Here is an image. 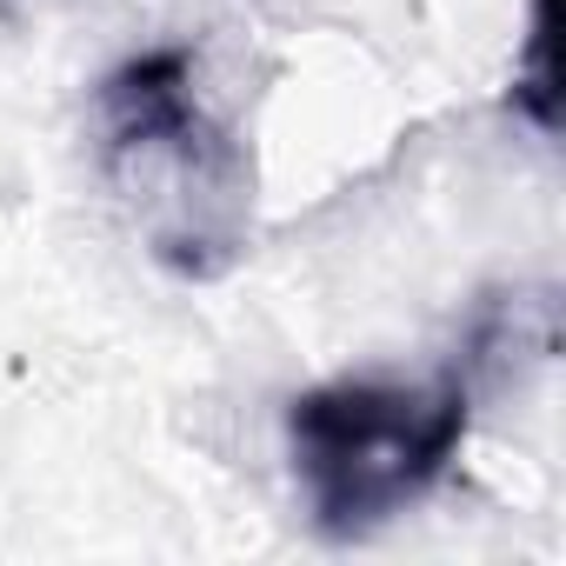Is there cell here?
<instances>
[{
	"mask_svg": "<svg viewBox=\"0 0 566 566\" xmlns=\"http://www.w3.org/2000/svg\"><path fill=\"white\" fill-rule=\"evenodd\" d=\"M101 174L174 280H220L253 233V160L200 107L193 54L154 48L94 87Z\"/></svg>",
	"mask_w": 566,
	"mask_h": 566,
	"instance_id": "6da1fadb",
	"label": "cell"
},
{
	"mask_svg": "<svg viewBox=\"0 0 566 566\" xmlns=\"http://www.w3.org/2000/svg\"><path fill=\"white\" fill-rule=\"evenodd\" d=\"M500 307H486L460 347V360L433 387H387V380H334L307 387L287 407L294 473L307 486L314 526L327 539H367L420 493H433L473 427V394L493 360Z\"/></svg>",
	"mask_w": 566,
	"mask_h": 566,
	"instance_id": "7a4b0ae2",
	"label": "cell"
},
{
	"mask_svg": "<svg viewBox=\"0 0 566 566\" xmlns=\"http://www.w3.org/2000/svg\"><path fill=\"white\" fill-rule=\"evenodd\" d=\"M553 8L559 0H533L526 8V41H520V67H513V114L533 134H559V61H553Z\"/></svg>",
	"mask_w": 566,
	"mask_h": 566,
	"instance_id": "3957f363",
	"label": "cell"
}]
</instances>
